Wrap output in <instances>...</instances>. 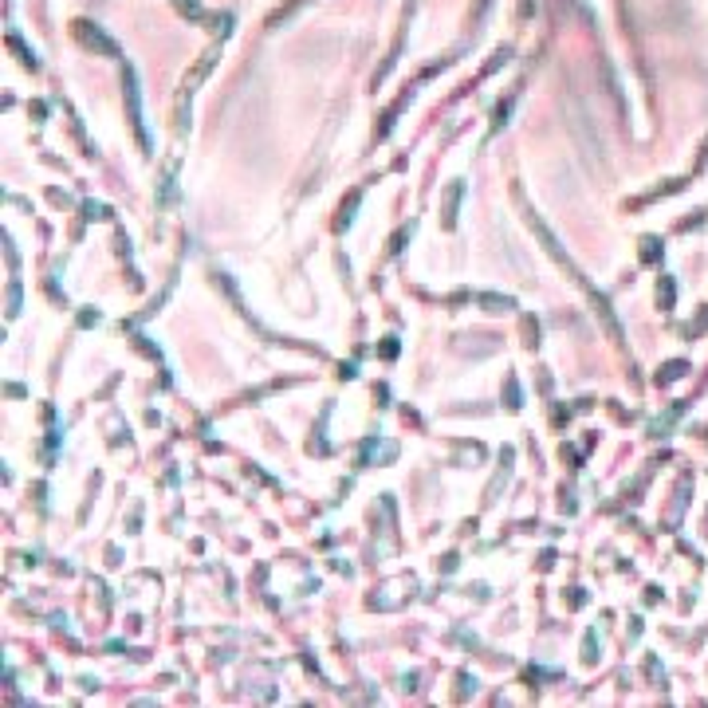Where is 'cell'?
Segmentation results:
<instances>
[{
	"mask_svg": "<svg viewBox=\"0 0 708 708\" xmlns=\"http://www.w3.org/2000/svg\"><path fill=\"white\" fill-rule=\"evenodd\" d=\"M170 4L181 12V16H189V20H201V4H197V0H170Z\"/></svg>",
	"mask_w": 708,
	"mask_h": 708,
	"instance_id": "3",
	"label": "cell"
},
{
	"mask_svg": "<svg viewBox=\"0 0 708 708\" xmlns=\"http://www.w3.org/2000/svg\"><path fill=\"white\" fill-rule=\"evenodd\" d=\"M484 303H492V311H508L512 299H500V295H484Z\"/></svg>",
	"mask_w": 708,
	"mask_h": 708,
	"instance_id": "4",
	"label": "cell"
},
{
	"mask_svg": "<svg viewBox=\"0 0 708 708\" xmlns=\"http://www.w3.org/2000/svg\"><path fill=\"white\" fill-rule=\"evenodd\" d=\"M213 60H217V48H213V52H205V60H201V63H197V67H193V71H189V75H185V91H197V83H201V79L209 75V67H213Z\"/></svg>",
	"mask_w": 708,
	"mask_h": 708,
	"instance_id": "2",
	"label": "cell"
},
{
	"mask_svg": "<svg viewBox=\"0 0 708 708\" xmlns=\"http://www.w3.org/2000/svg\"><path fill=\"white\" fill-rule=\"evenodd\" d=\"M79 36H83V43H91V48H103L107 55H119V48H114V43L107 40V36L99 32V28L91 32V24H87V20H79Z\"/></svg>",
	"mask_w": 708,
	"mask_h": 708,
	"instance_id": "1",
	"label": "cell"
}]
</instances>
